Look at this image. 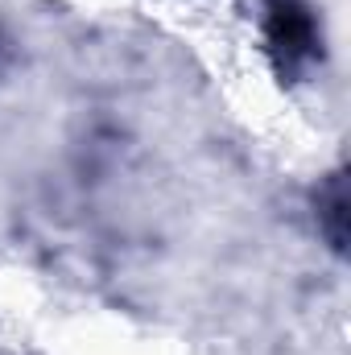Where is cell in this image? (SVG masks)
<instances>
[{
	"label": "cell",
	"instance_id": "cell-1",
	"mask_svg": "<svg viewBox=\"0 0 351 355\" xmlns=\"http://www.w3.org/2000/svg\"><path fill=\"white\" fill-rule=\"evenodd\" d=\"M264 8V37L268 50L277 54L281 71H302L306 62L318 58V29L306 8V0H261Z\"/></svg>",
	"mask_w": 351,
	"mask_h": 355
},
{
	"label": "cell",
	"instance_id": "cell-2",
	"mask_svg": "<svg viewBox=\"0 0 351 355\" xmlns=\"http://www.w3.org/2000/svg\"><path fill=\"white\" fill-rule=\"evenodd\" d=\"M318 207H323L318 223H323L331 248H343V240H348V194H343V178L327 182V190L318 194Z\"/></svg>",
	"mask_w": 351,
	"mask_h": 355
}]
</instances>
